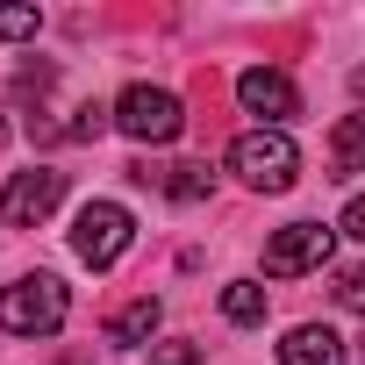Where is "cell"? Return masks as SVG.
I'll list each match as a JSON object with an SVG mask.
<instances>
[{
  "label": "cell",
  "instance_id": "6da1fadb",
  "mask_svg": "<svg viewBox=\"0 0 365 365\" xmlns=\"http://www.w3.org/2000/svg\"><path fill=\"white\" fill-rule=\"evenodd\" d=\"M72 315V294L58 272H29L15 287H0V329L8 336H58Z\"/></svg>",
  "mask_w": 365,
  "mask_h": 365
},
{
  "label": "cell",
  "instance_id": "7a4b0ae2",
  "mask_svg": "<svg viewBox=\"0 0 365 365\" xmlns=\"http://www.w3.org/2000/svg\"><path fill=\"white\" fill-rule=\"evenodd\" d=\"M230 172L244 179V187H258V194H287L301 179V150H294L287 129H244L230 143Z\"/></svg>",
  "mask_w": 365,
  "mask_h": 365
},
{
  "label": "cell",
  "instance_id": "3957f363",
  "mask_svg": "<svg viewBox=\"0 0 365 365\" xmlns=\"http://www.w3.org/2000/svg\"><path fill=\"white\" fill-rule=\"evenodd\" d=\"M129 244H136V215H129L122 201H86V208H79V222H72V251H79V265L108 272V265H122Z\"/></svg>",
  "mask_w": 365,
  "mask_h": 365
},
{
  "label": "cell",
  "instance_id": "277c9868",
  "mask_svg": "<svg viewBox=\"0 0 365 365\" xmlns=\"http://www.w3.org/2000/svg\"><path fill=\"white\" fill-rule=\"evenodd\" d=\"M115 129L129 136V143H172L179 129H187V108H179V93H165V86H122V101H115Z\"/></svg>",
  "mask_w": 365,
  "mask_h": 365
},
{
  "label": "cell",
  "instance_id": "5b68a950",
  "mask_svg": "<svg viewBox=\"0 0 365 365\" xmlns=\"http://www.w3.org/2000/svg\"><path fill=\"white\" fill-rule=\"evenodd\" d=\"M58 201H65V172L29 165V172H15L8 187H0V222H8V230H43Z\"/></svg>",
  "mask_w": 365,
  "mask_h": 365
},
{
  "label": "cell",
  "instance_id": "8992f818",
  "mask_svg": "<svg viewBox=\"0 0 365 365\" xmlns=\"http://www.w3.org/2000/svg\"><path fill=\"white\" fill-rule=\"evenodd\" d=\"M329 251H336V230H322V222H287V230L265 244V272H272V279H301V272H322Z\"/></svg>",
  "mask_w": 365,
  "mask_h": 365
},
{
  "label": "cell",
  "instance_id": "52a82bcc",
  "mask_svg": "<svg viewBox=\"0 0 365 365\" xmlns=\"http://www.w3.org/2000/svg\"><path fill=\"white\" fill-rule=\"evenodd\" d=\"M237 101L258 115V129H279L287 115H301V93H294V79H287L279 65H251V72L237 79Z\"/></svg>",
  "mask_w": 365,
  "mask_h": 365
},
{
  "label": "cell",
  "instance_id": "ba28073f",
  "mask_svg": "<svg viewBox=\"0 0 365 365\" xmlns=\"http://www.w3.org/2000/svg\"><path fill=\"white\" fill-rule=\"evenodd\" d=\"M129 179H136V187L172 194L179 208H194V201H208V194H215V172H208V165H129Z\"/></svg>",
  "mask_w": 365,
  "mask_h": 365
},
{
  "label": "cell",
  "instance_id": "9c48e42d",
  "mask_svg": "<svg viewBox=\"0 0 365 365\" xmlns=\"http://www.w3.org/2000/svg\"><path fill=\"white\" fill-rule=\"evenodd\" d=\"M279 365H344V336L322 329V322H301V329H287Z\"/></svg>",
  "mask_w": 365,
  "mask_h": 365
},
{
  "label": "cell",
  "instance_id": "30bf717a",
  "mask_svg": "<svg viewBox=\"0 0 365 365\" xmlns=\"http://www.w3.org/2000/svg\"><path fill=\"white\" fill-rule=\"evenodd\" d=\"M329 165H336V179H358L365 172V115H344L329 129Z\"/></svg>",
  "mask_w": 365,
  "mask_h": 365
},
{
  "label": "cell",
  "instance_id": "8fae6325",
  "mask_svg": "<svg viewBox=\"0 0 365 365\" xmlns=\"http://www.w3.org/2000/svg\"><path fill=\"white\" fill-rule=\"evenodd\" d=\"M158 322H165V308L143 294V301H129V308H115V315H108V344H143Z\"/></svg>",
  "mask_w": 365,
  "mask_h": 365
},
{
  "label": "cell",
  "instance_id": "7c38bea8",
  "mask_svg": "<svg viewBox=\"0 0 365 365\" xmlns=\"http://www.w3.org/2000/svg\"><path fill=\"white\" fill-rule=\"evenodd\" d=\"M222 315H230L237 329H258V322H265V287H258V279H230V287H222Z\"/></svg>",
  "mask_w": 365,
  "mask_h": 365
},
{
  "label": "cell",
  "instance_id": "4fadbf2b",
  "mask_svg": "<svg viewBox=\"0 0 365 365\" xmlns=\"http://www.w3.org/2000/svg\"><path fill=\"white\" fill-rule=\"evenodd\" d=\"M108 122H115V108H101V101H86V108H79V115H72V122H65L58 136H65V143H93V136H101Z\"/></svg>",
  "mask_w": 365,
  "mask_h": 365
},
{
  "label": "cell",
  "instance_id": "5bb4252c",
  "mask_svg": "<svg viewBox=\"0 0 365 365\" xmlns=\"http://www.w3.org/2000/svg\"><path fill=\"white\" fill-rule=\"evenodd\" d=\"M51 79H58L51 65H22V79H15V101H43V93H51Z\"/></svg>",
  "mask_w": 365,
  "mask_h": 365
},
{
  "label": "cell",
  "instance_id": "9a60e30c",
  "mask_svg": "<svg viewBox=\"0 0 365 365\" xmlns=\"http://www.w3.org/2000/svg\"><path fill=\"white\" fill-rule=\"evenodd\" d=\"M36 22H43L36 8H0V36H15V43H22V36H36Z\"/></svg>",
  "mask_w": 365,
  "mask_h": 365
},
{
  "label": "cell",
  "instance_id": "2e32d148",
  "mask_svg": "<svg viewBox=\"0 0 365 365\" xmlns=\"http://www.w3.org/2000/svg\"><path fill=\"white\" fill-rule=\"evenodd\" d=\"M336 301H344L351 315H365V265H351V272L336 279Z\"/></svg>",
  "mask_w": 365,
  "mask_h": 365
},
{
  "label": "cell",
  "instance_id": "e0dca14e",
  "mask_svg": "<svg viewBox=\"0 0 365 365\" xmlns=\"http://www.w3.org/2000/svg\"><path fill=\"white\" fill-rule=\"evenodd\" d=\"M150 365H201V351H194V344H158Z\"/></svg>",
  "mask_w": 365,
  "mask_h": 365
},
{
  "label": "cell",
  "instance_id": "ac0fdd59",
  "mask_svg": "<svg viewBox=\"0 0 365 365\" xmlns=\"http://www.w3.org/2000/svg\"><path fill=\"white\" fill-rule=\"evenodd\" d=\"M336 230H344V237H358V244H365V194H358V201H351V208H344V222H336Z\"/></svg>",
  "mask_w": 365,
  "mask_h": 365
},
{
  "label": "cell",
  "instance_id": "d6986e66",
  "mask_svg": "<svg viewBox=\"0 0 365 365\" xmlns=\"http://www.w3.org/2000/svg\"><path fill=\"white\" fill-rule=\"evenodd\" d=\"M351 93H358V101H365V72H351Z\"/></svg>",
  "mask_w": 365,
  "mask_h": 365
}]
</instances>
